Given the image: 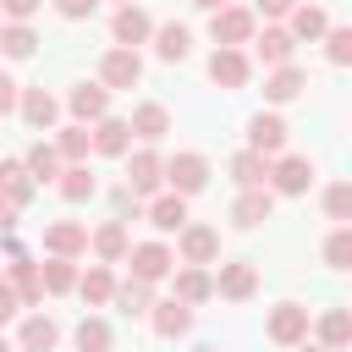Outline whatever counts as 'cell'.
I'll return each instance as SVG.
<instances>
[{
    "label": "cell",
    "mask_w": 352,
    "mask_h": 352,
    "mask_svg": "<svg viewBox=\"0 0 352 352\" xmlns=\"http://www.w3.org/2000/svg\"><path fill=\"white\" fill-rule=\"evenodd\" d=\"M126 126H132V138H143V143H160V138L170 132V110H165V104H154V99H143V104H132Z\"/></svg>",
    "instance_id": "4316f807"
},
{
    "label": "cell",
    "mask_w": 352,
    "mask_h": 352,
    "mask_svg": "<svg viewBox=\"0 0 352 352\" xmlns=\"http://www.w3.org/2000/svg\"><path fill=\"white\" fill-rule=\"evenodd\" d=\"M324 264H330V270H346V264H352V226H336V231L324 236Z\"/></svg>",
    "instance_id": "60d3db41"
},
{
    "label": "cell",
    "mask_w": 352,
    "mask_h": 352,
    "mask_svg": "<svg viewBox=\"0 0 352 352\" xmlns=\"http://www.w3.org/2000/svg\"><path fill=\"white\" fill-rule=\"evenodd\" d=\"M148 324H154V336L182 341V336L192 330V308H187V302H176V297H154V302H148Z\"/></svg>",
    "instance_id": "ffe728a7"
},
{
    "label": "cell",
    "mask_w": 352,
    "mask_h": 352,
    "mask_svg": "<svg viewBox=\"0 0 352 352\" xmlns=\"http://www.w3.org/2000/svg\"><path fill=\"white\" fill-rule=\"evenodd\" d=\"M38 6H44V0H0V16H6V22H33Z\"/></svg>",
    "instance_id": "ee69618b"
},
{
    "label": "cell",
    "mask_w": 352,
    "mask_h": 352,
    "mask_svg": "<svg viewBox=\"0 0 352 352\" xmlns=\"http://www.w3.org/2000/svg\"><path fill=\"white\" fill-rule=\"evenodd\" d=\"M72 341H77V352H110V319H99V314H82L77 319V330H72Z\"/></svg>",
    "instance_id": "74e56055"
},
{
    "label": "cell",
    "mask_w": 352,
    "mask_h": 352,
    "mask_svg": "<svg viewBox=\"0 0 352 352\" xmlns=\"http://www.w3.org/2000/svg\"><path fill=\"white\" fill-rule=\"evenodd\" d=\"M346 341H352V314L346 308H324L319 314V346L324 352H346Z\"/></svg>",
    "instance_id": "e575fe53"
},
{
    "label": "cell",
    "mask_w": 352,
    "mask_h": 352,
    "mask_svg": "<svg viewBox=\"0 0 352 352\" xmlns=\"http://www.w3.org/2000/svg\"><path fill=\"white\" fill-rule=\"evenodd\" d=\"M66 110H72V121H82V126H94L99 116H110V88L94 77V82H77L72 94H66Z\"/></svg>",
    "instance_id": "e0dca14e"
},
{
    "label": "cell",
    "mask_w": 352,
    "mask_h": 352,
    "mask_svg": "<svg viewBox=\"0 0 352 352\" xmlns=\"http://www.w3.org/2000/svg\"><path fill=\"white\" fill-rule=\"evenodd\" d=\"M72 292H77L88 308H104V302H110V292H116V270H110V264H88V270L77 275V286H72Z\"/></svg>",
    "instance_id": "f1b7e54d"
},
{
    "label": "cell",
    "mask_w": 352,
    "mask_h": 352,
    "mask_svg": "<svg viewBox=\"0 0 352 352\" xmlns=\"http://www.w3.org/2000/svg\"><path fill=\"white\" fill-rule=\"evenodd\" d=\"M38 280H44V297H66L72 286H77V258H44L38 264Z\"/></svg>",
    "instance_id": "d6a6232c"
},
{
    "label": "cell",
    "mask_w": 352,
    "mask_h": 352,
    "mask_svg": "<svg viewBox=\"0 0 352 352\" xmlns=\"http://www.w3.org/2000/svg\"><path fill=\"white\" fill-rule=\"evenodd\" d=\"M16 110H22V121H28L33 132H55V126H60V99H55L50 88H22V94H16Z\"/></svg>",
    "instance_id": "7c38bea8"
},
{
    "label": "cell",
    "mask_w": 352,
    "mask_h": 352,
    "mask_svg": "<svg viewBox=\"0 0 352 352\" xmlns=\"http://www.w3.org/2000/svg\"><path fill=\"white\" fill-rule=\"evenodd\" d=\"M99 82L116 94V88H138L143 82V55L138 50H126V44H110L104 55H99Z\"/></svg>",
    "instance_id": "5b68a950"
},
{
    "label": "cell",
    "mask_w": 352,
    "mask_h": 352,
    "mask_svg": "<svg viewBox=\"0 0 352 352\" xmlns=\"http://www.w3.org/2000/svg\"><path fill=\"white\" fill-rule=\"evenodd\" d=\"M121 264H132V280H148V286H160L165 275H170V264H176V253L154 236V242H132L126 248V258Z\"/></svg>",
    "instance_id": "52a82bcc"
},
{
    "label": "cell",
    "mask_w": 352,
    "mask_h": 352,
    "mask_svg": "<svg viewBox=\"0 0 352 352\" xmlns=\"http://www.w3.org/2000/svg\"><path fill=\"white\" fill-rule=\"evenodd\" d=\"M198 11H220V6H231V0H192Z\"/></svg>",
    "instance_id": "681fc988"
},
{
    "label": "cell",
    "mask_w": 352,
    "mask_h": 352,
    "mask_svg": "<svg viewBox=\"0 0 352 352\" xmlns=\"http://www.w3.org/2000/svg\"><path fill=\"white\" fill-rule=\"evenodd\" d=\"M33 187H38V182L28 176V165H22V160H0V192H6L16 209L33 198Z\"/></svg>",
    "instance_id": "8d00e7d4"
},
{
    "label": "cell",
    "mask_w": 352,
    "mask_h": 352,
    "mask_svg": "<svg viewBox=\"0 0 352 352\" xmlns=\"http://www.w3.org/2000/svg\"><path fill=\"white\" fill-rule=\"evenodd\" d=\"M22 165H28V176L44 187V182H55L60 176V148H55V138H38V143H28V154H22Z\"/></svg>",
    "instance_id": "83f0119b"
},
{
    "label": "cell",
    "mask_w": 352,
    "mask_h": 352,
    "mask_svg": "<svg viewBox=\"0 0 352 352\" xmlns=\"http://www.w3.org/2000/svg\"><path fill=\"white\" fill-rule=\"evenodd\" d=\"M324 28H330V16H324V6H308V0H297V6H292V16H286V33H292L297 44H302V38L314 44V38L324 33Z\"/></svg>",
    "instance_id": "f546056e"
},
{
    "label": "cell",
    "mask_w": 352,
    "mask_h": 352,
    "mask_svg": "<svg viewBox=\"0 0 352 352\" xmlns=\"http://www.w3.org/2000/svg\"><path fill=\"white\" fill-rule=\"evenodd\" d=\"M60 341V324L44 314V308H33L22 324H16V352H50Z\"/></svg>",
    "instance_id": "cb8c5ba5"
},
{
    "label": "cell",
    "mask_w": 352,
    "mask_h": 352,
    "mask_svg": "<svg viewBox=\"0 0 352 352\" xmlns=\"http://www.w3.org/2000/svg\"><path fill=\"white\" fill-rule=\"evenodd\" d=\"M264 187H270L275 198H302V192L314 187V160H308V154H275Z\"/></svg>",
    "instance_id": "6da1fadb"
},
{
    "label": "cell",
    "mask_w": 352,
    "mask_h": 352,
    "mask_svg": "<svg viewBox=\"0 0 352 352\" xmlns=\"http://www.w3.org/2000/svg\"><path fill=\"white\" fill-rule=\"evenodd\" d=\"M302 88H308V72H302L297 60H286V66H270V77H264V99H270V104H292Z\"/></svg>",
    "instance_id": "d4e9b609"
},
{
    "label": "cell",
    "mask_w": 352,
    "mask_h": 352,
    "mask_svg": "<svg viewBox=\"0 0 352 352\" xmlns=\"http://www.w3.org/2000/svg\"><path fill=\"white\" fill-rule=\"evenodd\" d=\"M110 302H116V308H121L126 319H138V314H148V302H154V286H148V280H132V275H126V280H116Z\"/></svg>",
    "instance_id": "836d02e7"
},
{
    "label": "cell",
    "mask_w": 352,
    "mask_h": 352,
    "mask_svg": "<svg viewBox=\"0 0 352 352\" xmlns=\"http://www.w3.org/2000/svg\"><path fill=\"white\" fill-rule=\"evenodd\" d=\"M264 176H270V160L264 154H253V148H236L231 154V182L236 187H264Z\"/></svg>",
    "instance_id": "f35d334b"
},
{
    "label": "cell",
    "mask_w": 352,
    "mask_h": 352,
    "mask_svg": "<svg viewBox=\"0 0 352 352\" xmlns=\"http://www.w3.org/2000/svg\"><path fill=\"white\" fill-rule=\"evenodd\" d=\"M308 330H314V319H308L302 302H275V308H270L264 336H270L275 346H297V341H308Z\"/></svg>",
    "instance_id": "9c48e42d"
},
{
    "label": "cell",
    "mask_w": 352,
    "mask_h": 352,
    "mask_svg": "<svg viewBox=\"0 0 352 352\" xmlns=\"http://www.w3.org/2000/svg\"><path fill=\"white\" fill-rule=\"evenodd\" d=\"M88 248H94V258H99V264H121V258H126V248H132L126 220H121V214H116V220H99V226L88 231Z\"/></svg>",
    "instance_id": "5bb4252c"
},
{
    "label": "cell",
    "mask_w": 352,
    "mask_h": 352,
    "mask_svg": "<svg viewBox=\"0 0 352 352\" xmlns=\"http://www.w3.org/2000/svg\"><path fill=\"white\" fill-rule=\"evenodd\" d=\"M16 314H22V302H16V292H11V286H6V275H0V330H6Z\"/></svg>",
    "instance_id": "bcb514c9"
},
{
    "label": "cell",
    "mask_w": 352,
    "mask_h": 352,
    "mask_svg": "<svg viewBox=\"0 0 352 352\" xmlns=\"http://www.w3.org/2000/svg\"><path fill=\"white\" fill-rule=\"evenodd\" d=\"M176 258L182 264H220V231L204 220H187L176 231Z\"/></svg>",
    "instance_id": "8992f818"
},
{
    "label": "cell",
    "mask_w": 352,
    "mask_h": 352,
    "mask_svg": "<svg viewBox=\"0 0 352 352\" xmlns=\"http://www.w3.org/2000/svg\"><path fill=\"white\" fill-rule=\"evenodd\" d=\"M88 138H94V154H104V160H121V154L132 148V126H126V116H99Z\"/></svg>",
    "instance_id": "603a6c76"
},
{
    "label": "cell",
    "mask_w": 352,
    "mask_h": 352,
    "mask_svg": "<svg viewBox=\"0 0 352 352\" xmlns=\"http://www.w3.org/2000/svg\"><path fill=\"white\" fill-rule=\"evenodd\" d=\"M16 94H22V82L0 72V116H11V110H16Z\"/></svg>",
    "instance_id": "7dc6e473"
},
{
    "label": "cell",
    "mask_w": 352,
    "mask_h": 352,
    "mask_svg": "<svg viewBox=\"0 0 352 352\" xmlns=\"http://www.w3.org/2000/svg\"><path fill=\"white\" fill-rule=\"evenodd\" d=\"M319 38H324V55H330V66H346V60H352V28L330 22V28L319 33Z\"/></svg>",
    "instance_id": "ab89813d"
},
{
    "label": "cell",
    "mask_w": 352,
    "mask_h": 352,
    "mask_svg": "<svg viewBox=\"0 0 352 352\" xmlns=\"http://www.w3.org/2000/svg\"><path fill=\"white\" fill-rule=\"evenodd\" d=\"M258 292V270L248 264V258H226L220 270H214V297H231V302H248Z\"/></svg>",
    "instance_id": "9a60e30c"
},
{
    "label": "cell",
    "mask_w": 352,
    "mask_h": 352,
    "mask_svg": "<svg viewBox=\"0 0 352 352\" xmlns=\"http://www.w3.org/2000/svg\"><path fill=\"white\" fill-rule=\"evenodd\" d=\"M165 280H170V297L187 302V308H198V302L214 297V270H209V264H170Z\"/></svg>",
    "instance_id": "ba28073f"
},
{
    "label": "cell",
    "mask_w": 352,
    "mask_h": 352,
    "mask_svg": "<svg viewBox=\"0 0 352 352\" xmlns=\"http://www.w3.org/2000/svg\"><path fill=\"white\" fill-rule=\"evenodd\" d=\"M143 214H148V226H154L160 236H176V231L187 226V198L170 192V187H160L154 198H143Z\"/></svg>",
    "instance_id": "8fae6325"
},
{
    "label": "cell",
    "mask_w": 352,
    "mask_h": 352,
    "mask_svg": "<svg viewBox=\"0 0 352 352\" xmlns=\"http://www.w3.org/2000/svg\"><path fill=\"white\" fill-rule=\"evenodd\" d=\"M121 160H126V187H132L138 198H154V192L165 187V160L154 154V143H143V148H126Z\"/></svg>",
    "instance_id": "3957f363"
},
{
    "label": "cell",
    "mask_w": 352,
    "mask_h": 352,
    "mask_svg": "<svg viewBox=\"0 0 352 352\" xmlns=\"http://www.w3.org/2000/svg\"><path fill=\"white\" fill-rule=\"evenodd\" d=\"M44 253H55V258H82V253H88V226H82V220H50V226H44Z\"/></svg>",
    "instance_id": "d6986e66"
},
{
    "label": "cell",
    "mask_w": 352,
    "mask_h": 352,
    "mask_svg": "<svg viewBox=\"0 0 352 352\" xmlns=\"http://www.w3.org/2000/svg\"><path fill=\"white\" fill-rule=\"evenodd\" d=\"M148 33H154V16L143 11V6H116V16H110V38L116 44H126V50H138V44H148Z\"/></svg>",
    "instance_id": "2e32d148"
},
{
    "label": "cell",
    "mask_w": 352,
    "mask_h": 352,
    "mask_svg": "<svg viewBox=\"0 0 352 352\" xmlns=\"http://www.w3.org/2000/svg\"><path fill=\"white\" fill-rule=\"evenodd\" d=\"M55 11H60L66 22H82V16H94V11H99V0H55Z\"/></svg>",
    "instance_id": "f6af8a7d"
},
{
    "label": "cell",
    "mask_w": 352,
    "mask_h": 352,
    "mask_svg": "<svg viewBox=\"0 0 352 352\" xmlns=\"http://www.w3.org/2000/svg\"><path fill=\"white\" fill-rule=\"evenodd\" d=\"M33 50H38V33L28 22H0V55L6 60H28Z\"/></svg>",
    "instance_id": "d590c367"
},
{
    "label": "cell",
    "mask_w": 352,
    "mask_h": 352,
    "mask_svg": "<svg viewBox=\"0 0 352 352\" xmlns=\"http://www.w3.org/2000/svg\"><path fill=\"white\" fill-rule=\"evenodd\" d=\"M248 44H253V55H258L264 66H286V60L297 55V38L286 33V22H264V33H253Z\"/></svg>",
    "instance_id": "44dd1931"
},
{
    "label": "cell",
    "mask_w": 352,
    "mask_h": 352,
    "mask_svg": "<svg viewBox=\"0 0 352 352\" xmlns=\"http://www.w3.org/2000/svg\"><path fill=\"white\" fill-rule=\"evenodd\" d=\"M248 77H253V55H248V50H231V44H214V55H209V82H214V88H248Z\"/></svg>",
    "instance_id": "30bf717a"
},
{
    "label": "cell",
    "mask_w": 352,
    "mask_h": 352,
    "mask_svg": "<svg viewBox=\"0 0 352 352\" xmlns=\"http://www.w3.org/2000/svg\"><path fill=\"white\" fill-rule=\"evenodd\" d=\"M148 44H154L160 60H187V55H192V28H187V22H160V28L148 33Z\"/></svg>",
    "instance_id": "484cf974"
},
{
    "label": "cell",
    "mask_w": 352,
    "mask_h": 352,
    "mask_svg": "<svg viewBox=\"0 0 352 352\" xmlns=\"http://www.w3.org/2000/svg\"><path fill=\"white\" fill-rule=\"evenodd\" d=\"M0 352H16V341H11V336H6V330H0Z\"/></svg>",
    "instance_id": "816d5d0a"
},
{
    "label": "cell",
    "mask_w": 352,
    "mask_h": 352,
    "mask_svg": "<svg viewBox=\"0 0 352 352\" xmlns=\"http://www.w3.org/2000/svg\"><path fill=\"white\" fill-rule=\"evenodd\" d=\"M116 6H126V0H116Z\"/></svg>",
    "instance_id": "f5cc1de1"
},
{
    "label": "cell",
    "mask_w": 352,
    "mask_h": 352,
    "mask_svg": "<svg viewBox=\"0 0 352 352\" xmlns=\"http://www.w3.org/2000/svg\"><path fill=\"white\" fill-rule=\"evenodd\" d=\"M253 33H258V16H253L248 6H236V0H231V6L209 11V38H214V44H231V50H242Z\"/></svg>",
    "instance_id": "7a4b0ae2"
},
{
    "label": "cell",
    "mask_w": 352,
    "mask_h": 352,
    "mask_svg": "<svg viewBox=\"0 0 352 352\" xmlns=\"http://www.w3.org/2000/svg\"><path fill=\"white\" fill-rule=\"evenodd\" d=\"M165 187H170V192H182V198L204 192V187H209V160H204L198 148L170 154V160H165Z\"/></svg>",
    "instance_id": "277c9868"
},
{
    "label": "cell",
    "mask_w": 352,
    "mask_h": 352,
    "mask_svg": "<svg viewBox=\"0 0 352 352\" xmlns=\"http://www.w3.org/2000/svg\"><path fill=\"white\" fill-rule=\"evenodd\" d=\"M6 286L16 292L22 308H38V302H44V280H38V264H33L28 253H16V258L6 264Z\"/></svg>",
    "instance_id": "7402d4cb"
},
{
    "label": "cell",
    "mask_w": 352,
    "mask_h": 352,
    "mask_svg": "<svg viewBox=\"0 0 352 352\" xmlns=\"http://www.w3.org/2000/svg\"><path fill=\"white\" fill-rule=\"evenodd\" d=\"M297 352H324V346L319 341H297Z\"/></svg>",
    "instance_id": "f907efd6"
},
{
    "label": "cell",
    "mask_w": 352,
    "mask_h": 352,
    "mask_svg": "<svg viewBox=\"0 0 352 352\" xmlns=\"http://www.w3.org/2000/svg\"><path fill=\"white\" fill-rule=\"evenodd\" d=\"M55 187H60V198H66V204H88V198L99 192V176H94L88 165H60Z\"/></svg>",
    "instance_id": "4dcf8cb0"
},
{
    "label": "cell",
    "mask_w": 352,
    "mask_h": 352,
    "mask_svg": "<svg viewBox=\"0 0 352 352\" xmlns=\"http://www.w3.org/2000/svg\"><path fill=\"white\" fill-rule=\"evenodd\" d=\"M55 148H60V160H66V165H88L94 138H88V126H82V121H72V126H55Z\"/></svg>",
    "instance_id": "1f68e13d"
},
{
    "label": "cell",
    "mask_w": 352,
    "mask_h": 352,
    "mask_svg": "<svg viewBox=\"0 0 352 352\" xmlns=\"http://www.w3.org/2000/svg\"><path fill=\"white\" fill-rule=\"evenodd\" d=\"M292 6H297V0H253L248 11H253V16H264V22H286V16H292Z\"/></svg>",
    "instance_id": "7bdbcfd3"
},
{
    "label": "cell",
    "mask_w": 352,
    "mask_h": 352,
    "mask_svg": "<svg viewBox=\"0 0 352 352\" xmlns=\"http://www.w3.org/2000/svg\"><path fill=\"white\" fill-rule=\"evenodd\" d=\"M0 231H16V204L0 192Z\"/></svg>",
    "instance_id": "c3c4849f"
},
{
    "label": "cell",
    "mask_w": 352,
    "mask_h": 352,
    "mask_svg": "<svg viewBox=\"0 0 352 352\" xmlns=\"http://www.w3.org/2000/svg\"><path fill=\"white\" fill-rule=\"evenodd\" d=\"M324 214H330L336 226L352 220V187H346V182H330V187H324Z\"/></svg>",
    "instance_id": "b9f144b4"
},
{
    "label": "cell",
    "mask_w": 352,
    "mask_h": 352,
    "mask_svg": "<svg viewBox=\"0 0 352 352\" xmlns=\"http://www.w3.org/2000/svg\"><path fill=\"white\" fill-rule=\"evenodd\" d=\"M270 214H275V192H270V187H242L236 204H231V226H236V231H253V226H264Z\"/></svg>",
    "instance_id": "ac0fdd59"
},
{
    "label": "cell",
    "mask_w": 352,
    "mask_h": 352,
    "mask_svg": "<svg viewBox=\"0 0 352 352\" xmlns=\"http://www.w3.org/2000/svg\"><path fill=\"white\" fill-rule=\"evenodd\" d=\"M248 148L264 154V160L286 154V121H280V110H258V116L248 121Z\"/></svg>",
    "instance_id": "4fadbf2b"
}]
</instances>
